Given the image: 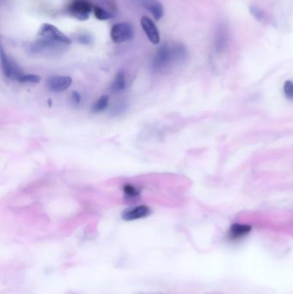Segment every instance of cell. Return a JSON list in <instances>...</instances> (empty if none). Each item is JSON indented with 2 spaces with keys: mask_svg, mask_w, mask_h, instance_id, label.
<instances>
[{
  "mask_svg": "<svg viewBox=\"0 0 293 294\" xmlns=\"http://www.w3.org/2000/svg\"><path fill=\"white\" fill-rule=\"evenodd\" d=\"M188 51L182 43L168 42L157 48L151 61V69L155 73L163 74L175 65L181 64L187 59Z\"/></svg>",
  "mask_w": 293,
  "mask_h": 294,
  "instance_id": "6da1fadb",
  "label": "cell"
},
{
  "mask_svg": "<svg viewBox=\"0 0 293 294\" xmlns=\"http://www.w3.org/2000/svg\"><path fill=\"white\" fill-rule=\"evenodd\" d=\"M68 45L61 42H54L47 39L41 38L30 43L28 48L29 54L35 55H44L48 57H55L67 51Z\"/></svg>",
  "mask_w": 293,
  "mask_h": 294,
  "instance_id": "7a4b0ae2",
  "label": "cell"
},
{
  "mask_svg": "<svg viewBox=\"0 0 293 294\" xmlns=\"http://www.w3.org/2000/svg\"><path fill=\"white\" fill-rule=\"evenodd\" d=\"M93 9L94 5L89 0H73L67 6V12L76 19L86 21Z\"/></svg>",
  "mask_w": 293,
  "mask_h": 294,
  "instance_id": "3957f363",
  "label": "cell"
},
{
  "mask_svg": "<svg viewBox=\"0 0 293 294\" xmlns=\"http://www.w3.org/2000/svg\"><path fill=\"white\" fill-rule=\"evenodd\" d=\"M134 35H135V31H134V26L128 22L115 23L110 30V37L112 41L117 44L130 41L134 38Z\"/></svg>",
  "mask_w": 293,
  "mask_h": 294,
  "instance_id": "277c9868",
  "label": "cell"
},
{
  "mask_svg": "<svg viewBox=\"0 0 293 294\" xmlns=\"http://www.w3.org/2000/svg\"><path fill=\"white\" fill-rule=\"evenodd\" d=\"M38 35L41 38L61 42L66 45L72 44V40L65 35L64 33L61 32L56 26L53 25L51 23H43L39 29Z\"/></svg>",
  "mask_w": 293,
  "mask_h": 294,
  "instance_id": "5b68a950",
  "label": "cell"
},
{
  "mask_svg": "<svg viewBox=\"0 0 293 294\" xmlns=\"http://www.w3.org/2000/svg\"><path fill=\"white\" fill-rule=\"evenodd\" d=\"M1 66L2 71L4 77L10 79L19 81L20 77L23 75L22 71L20 69L19 67L10 59L8 55L4 53L3 48H1Z\"/></svg>",
  "mask_w": 293,
  "mask_h": 294,
  "instance_id": "8992f818",
  "label": "cell"
},
{
  "mask_svg": "<svg viewBox=\"0 0 293 294\" xmlns=\"http://www.w3.org/2000/svg\"><path fill=\"white\" fill-rule=\"evenodd\" d=\"M73 79L69 76H53L46 81V86L52 92L60 93L70 88Z\"/></svg>",
  "mask_w": 293,
  "mask_h": 294,
  "instance_id": "52a82bcc",
  "label": "cell"
},
{
  "mask_svg": "<svg viewBox=\"0 0 293 294\" xmlns=\"http://www.w3.org/2000/svg\"><path fill=\"white\" fill-rule=\"evenodd\" d=\"M141 24L148 40L154 45H157L160 42V33L155 23L149 16H143L141 17Z\"/></svg>",
  "mask_w": 293,
  "mask_h": 294,
  "instance_id": "ba28073f",
  "label": "cell"
},
{
  "mask_svg": "<svg viewBox=\"0 0 293 294\" xmlns=\"http://www.w3.org/2000/svg\"><path fill=\"white\" fill-rule=\"evenodd\" d=\"M151 214L150 209L146 205H141L135 208H129L123 212L122 220L125 221H134L146 218Z\"/></svg>",
  "mask_w": 293,
  "mask_h": 294,
  "instance_id": "9c48e42d",
  "label": "cell"
},
{
  "mask_svg": "<svg viewBox=\"0 0 293 294\" xmlns=\"http://www.w3.org/2000/svg\"><path fill=\"white\" fill-rule=\"evenodd\" d=\"M138 5L151 13L154 19L159 21L163 16V6L157 0H135Z\"/></svg>",
  "mask_w": 293,
  "mask_h": 294,
  "instance_id": "30bf717a",
  "label": "cell"
},
{
  "mask_svg": "<svg viewBox=\"0 0 293 294\" xmlns=\"http://www.w3.org/2000/svg\"><path fill=\"white\" fill-rule=\"evenodd\" d=\"M227 42H228V34L224 26H220L218 29L216 35H215V41H214V47L215 50L218 53H223L226 48Z\"/></svg>",
  "mask_w": 293,
  "mask_h": 294,
  "instance_id": "8fae6325",
  "label": "cell"
},
{
  "mask_svg": "<svg viewBox=\"0 0 293 294\" xmlns=\"http://www.w3.org/2000/svg\"><path fill=\"white\" fill-rule=\"evenodd\" d=\"M127 86V78L124 72H119L115 75V78L113 80L110 86V90L112 92H121L124 90Z\"/></svg>",
  "mask_w": 293,
  "mask_h": 294,
  "instance_id": "7c38bea8",
  "label": "cell"
},
{
  "mask_svg": "<svg viewBox=\"0 0 293 294\" xmlns=\"http://www.w3.org/2000/svg\"><path fill=\"white\" fill-rule=\"evenodd\" d=\"M252 227L249 224H234L229 229V235L232 238L244 237L251 231Z\"/></svg>",
  "mask_w": 293,
  "mask_h": 294,
  "instance_id": "4fadbf2b",
  "label": "cell"
},
{
  "mask_svg": "<svg viewBox=\"0 0 293 294\" xmlns=\"http://www.w3.org/2000/svg\"><path fill=\"white\" fill-rule=\"evenodd\" d=\"M109 103V96L108 95H103V96H100L97 101L95 102L93 104L92 108H91V111L93 113H100L104 111Z\"/></svg>",
  "mask_w": 293,
  "mask_h": 294,
  "instance_id": "5bb4252c",
  "label": "cell"
},
{
  "mask_svg": "<svg viewBox=\"0 0 293 294\" xmlns=\"http://www.w3.org/2000/svg\"><path fill=\"white\" fill-rule=\"evenodd\" d=\"M93 11H94L95 16L100 21H105V20L110 19L113 17L112 13L109 12L108 10H106L105 9H103L99 5H94Z\"/></svg>",
  "mask_w": 293,
  "mask_h": 294,
  "instance_id": "9a60e30c",
  "label": "cell"
},
{
  "mask_svg": "<svg viewBox=\"0 0 293 294\" xmlns=\"http://www.w3.org/2000/svg\"><path fill=\"white\" fill-rule=\"evenodd\" d=\"M123 191H124L126 197L130 199V200H134V199L138 198V197L140 196V195H141V193L138 190L137 188H135V187L131 185V184H127V185H125L124 187H123Z\"/></svg>",
  "mask_w": 293,
  "mask_h": 294,
  "instance_id": "2e32d148",
  "label": "cell"
},
{
  "mask_svg": "<svg viewBox=\"0 0 293 294\" xmlns=\"http://www.w3.org/2000/svg\"><path fill=\"white\" fill-rule=\"evenodd\" d=\"M249 12L259 22H265L266 21V14H265L263 10H261V8L255 6V5H252V6L249 7Z\"/></svg>",
  "mask_w": 293,
  "mask_h": 294,
  "instance_id": "e0dca14e",
  "label": "cell"
},
{
  "mask_svg": "<svg viewBox=\"0 0 293 294\" xmlns=\"http://www.w3.org/2000/svg\"><path fill=\"white\" fill-rule=\"evenodd\" d=\"M41 81V77L35 74H23L20 77V83H38Z\"/></svg>",
  "mask_w": 293,
  "mask_h": 294,
  "instance_id": "ac0fdd59",
  "label": "cell"
},
{
  "mask_svg": "<svg viewBox=\"0 0 293 294\" xmlns=\"http://www.w3.org/2000/svg\"><path fill=\"white\" fill-rule=\"evenodd\" d=\"M285 96H287L288 99L293 100V82L291 80H287L286 83H284L283 87Z\"/></svg>",
  "mask_w": 293,
  "mask_h": 294,
  "instance_id": "d6986e66",
  "label": "cell"
},
{
  "mask_svg": "<svg viewBox=\"0 0 293 294\" xmlns=\"http://www.w3.org/2000/svg\"><path fill=\"white\" fill-rule=\"evenodd\" d=\"M76 40H77V42L81 43V44H83V45H89V44H90V43L92 42L93 38L92 36L89 35V34L83 33V34H80V35H77Z\"/></svg>",
  "mask_w": 293,
  "mask_h": 294,
  "instance_id": "ffe728a7",
  "label": "cell"
},
{
  "mask_svg": "<svg viewBox=\"0 0 293 294\" xmlns=\"http://www.w3.org/2000/svg\"><path fill=\"white\" fill-rule=\"evenodd\" d=\"M71 100L75 105L79 104L80 102H81V96H80L79 93L73 91V93L72 94V96H71Z\"/></svg>",
  "mask_w": 293,
  "mask_h": 294,
  "instance_id": "44dd1931",
  "label": "cell"
}]
</instances>
